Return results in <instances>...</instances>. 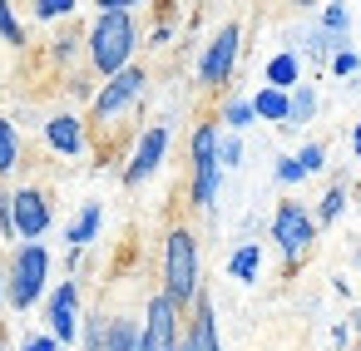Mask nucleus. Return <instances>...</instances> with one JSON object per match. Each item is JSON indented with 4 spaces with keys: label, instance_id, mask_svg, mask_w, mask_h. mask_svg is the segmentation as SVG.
<instances>
[{
    "label": "nucleus",
    "instance_id": "1a4fd4ad",
    "mask_svg": "<svg viewBox=\"0 0 361 351\" xmlns=\"http://www.w3.org/2000/svg\"><path fill=\"white\" fill-rule=\"evenodd\" d=\"M11 223H16V238H25V242L45 238V228H50V203H45V193H40V188L11 193Z\"/></svg>",
    "mask_w": 361,
    "mask_h": 351
},
{
    "label": "nucleus",
    "instance_id": "39448f33",
    "mask_svg": "<svg viewBox=\"0 0 361 351\" xmlns=\"http://www.w3.org/2000/svg\"><path fill=\"white\" fill-rule=\"evenodd\" d=\"M272 242L282 247L287 262H297V257L317 242V223L307 218L302 203H277V213H272Z\"/></svg>",
    "mask_w": 361,
    "mask_h": 351
},
{
    "label": "nucleus",
    "instance_id": "f3484780",
    "mask_svg": "<svg viewBox=\"0 0 361 351\" xmlns=\"http://www.w3.org/2000/svg\"><path fill=\"white\" fill-rule=\"evenodd\" d=\"M104 351H139V321H129V316H109Z\"/></svg>",
    "mask_w": 361,
    "mask_h": 351
},
{
    "label": "nucleus",
    "instance_id": "423d86ee",
    "mask_svg": "<svg viewBox=\"0 0 361 351\" xmlns=\"http://www.w3.org/2000/svg\"><path fill=\"white\" fill-rule=\"evenodd\" d=\"M238 40H243V30L228 20L218 35H213V45L203 50V60H198V85L203 90H223L228 80H233V65H238Z\"/></svg>",
    "mask_w": 361,
    "mask_h": 351
},
{
    "label": "nucleus",
    "instance_id": "ddd939ff",
    "mask_svg": "<svg viewBox=\"0 0 361 351\" xmlns=\"http://www.w3.org/2000/svg\"><path fill=\"white\" fill-rule=\"evenodd\" d=\"M45 139H50L55 154H80V149H85V129H80L75 114H55V119L45 124Z\"/></svg>",
    "mask_w": 361,
    "mask_h": 351
},
{
    "label": "nucleus",
    "instance_id": "f704fd0d",
    "mask_svg": "<svg viewBox=\"0 0 361 351\" xmlns=\"http://www.w3.org/2000/svg\"><path fill=\"white\" fill-rule=\"evenodd\" d=\"M356 326H361V312H356Z\"/></svg>",
    "mask_w": 361,
    "mask_h": 351
},
{
    "label": "nucleus",
    "instance_id": "473e14b6",
    "mask_svg": "<svg viewBox=\"0 0 361 351\" xmlns=\"http://www.w3.org/2000/svg\"><path fill=\"white\" fill-rule=\"evenodd\" d=\"M351 149H356V159H361V124H356V134H351Z\"/></svg>",
    "mask_w": 361,
    "mask_h": 351
},
{
    "label": "nucleus",
    "instance_id": "4be33fe9",
    "mask_svg": "<svg viewBox=\"0 0 361 351\" xmlns=\"http://www.w3.org/2000/svg\"><path fill=\"white\" fill-rule=\"evenodd\" d=\"M104 331H109V316L90 312L85 316V351H104Z\"/></svg>",
    "mask_w": 361,
    "mask_h": 351
},
{
    "label": "nucleus",
    "instance_id": "b1692460",
    "mask_svg": "<svg viewBox=\"0 0 361 351\" xmlns=\"http://www.w3.org/2000/svg\"><path fill=\"white\" fill-rule=\"evenodd\" d=\"M0 35H6L11 45H25V30H20V20H16V11L0 0Z\"/></svg>",
    "mask_w": 361,
    "mask_h": 351
},
{
    "label": "nucleus",
    "instance_id": "c85d7f7f",
    "mask_svg": "<svg viewBox=\"0 0 361 351\" xmlns=\"http://www.w3.org/2000/svg\"><path fill=\"white\" fill-rule=\"evenodd\" d=\"M322 25L341 35V30H346V11H341V6H326V11H322Z\"/></svg>",
    "mask_w": 361,
    "mask_h": 351
},
{
    "label": "nucleus",
    "instance_id": "9b49d317",
    "mask_svg": "<svg viewBox=\"0 0 361 351\" xmlns=\"http://www.w3.org/2000/svg\"><path fill=\"white\" fill-rule=\"evenodd\" d=\"M75 307H80V287H75V282H60L55 297H50V336H55V346L75 341V331H80Z\"/></svg>",
    "mask_w": 361,
    "mask_h": 351
},
{
    "label": "nucleus",
    "instance_id": "6ab92c4d",
    "mask_svg": "<svg viewBox=\"0 0 361 351\" xmlns=\"http://www.w3.org/2000/svg\"><path fill=\"white\" fill-rule=\"evenodd\" d=\"M297 85V55H277L272 65H267V90H292Z\"/></svg>",
    "mask_w": 361,
    "mask_h": 351
},
{
    "label": "nucleus",
    "instance_id": "9d476101",
    "mask_svg": "<svg viewBox=\"0 0 361 351\" xmlns=\"http://www.w3.org/2000/svg\"><path fill=\"white\" fill-rule=\"evenodd\" d=\"M164 154H169V129H164V124H154V129L139 139V149H134V159H129V168H124V183H129V188H139L144 178H154V173H159V164H164Z\"/></svg>",
    "mask_w": 361,
    "mask_h": 351
},
{
    "label": "nucleus",
    "instance_id": "c9c22d12",
    "mask_svg": "<svg viewBox=\"0 0 361 351\" xmlns=\"http://www.w3.org/2000/svg\"><path fill=\"white\" fill-rule=\"evenodd\" d=\"M0 351H6V341H0Z\"/></svg>",
    "mask_w": 361,
    "mask_h": 351
},
{
    "label": "nucleus",
    "instance_id": "5701e85b",
    "mask_svg": "<svg viewBox=\"0 0 361 351\" xmlns=\"http://www.w3.org/2000/svg\"><path fill=\"white\" fill-rule=\"evenodd\" d=\"M297 168H302V178H307V173H322V168H326V149H322V144H307V149L297 154Z\"/></svg>",
    "mask_w": 361,
    "mask_h": 351
},
{
    "label": "nucleus",
    "instance_id": "a211bd4d",
    "mask_svg": "<svg viewBox=\"0 0 361 351\" xmlns=\"http://www.w3.org/2000/svg\"><path fill=\"white\" fill-rule=\"evenodd\" d=\"M257 267H262V252H257V242H243V247L233 252V262H228V272H233L238 282H257Z\"/></svg>",
    "mask_w": 361,
    "mask_h": 351
},
{
    "label": "nucleus",
    "instance_id": "7c9ffc66",
    "mask_svg": "<svg viewBox=\"0 0 361 351\" xmlns=\"http://www.w3.org/2000/svg\"><path fill=\"white\" fill-rule=\"evenodd\" d=\"M331 70H336V75H351V70H356V55H351V50H341V55L331 60Z\"/></svg>",
    "mask_w": 361,
    "mask_h": 351
},
{
    "label": "nucleus",
    "instance_id": "6e6552de",
    "mask_svg": "<svg viewBox=\"0 0 361 351\" xmlns=\"http://www.w3.org/2000/svg\"><path fill=\"white\" fill-rule=\"evenodd\" d=\"M144 85H149V75H144V70H134V65H129V70H119V75L94 94V119H114V114H124V109L144 94Z\"/></svg>",
    "mask_w": 361,
    "mask_h": 351
},
{
    "label": "nucleus",
    "instance_id": "72a5a7b5",
    "mask_svg": "<svg viewBox=\"0 0 361 351\" xmlns=\"http://www.w3.org/2000/svg\"><path fill=\"white\" fill-rule=\"evenodd\" d=\"M0 302H6V272H0Z\"/></svg>",
    "mask_w": 361,
    "mask_h": 351
},
{
    "label": "nucleus",
    "instance_id": "2eb2a0df",
    "mask_svg": "<svg viewBox=\"0 0 361 351\" xmlns=\"http://www.w3.org/2000/svg\"><path fill=\"white\" fill-rule=\"evenodd\" d=\"M312 114H317V94H312V85H297V94H287V124L282 129H302V124H312Z\"/></svg>",
    "mask_w": 361,
    "mask_h": 351
},
{
    "label": "nucleus",
    "instance_id": "412c9836",
    "mask_svg": "<svg viewBox=\"0 0 361 351\" xmlns=\"http://www.w3.org/2000/svg\"><path fill=\"white\" fill-rule=\"evenodd\" d=\"M223 124H228L233 134H243V129L252 124V104H247V99H228V104H223Z\"/></svg>",
    "mask_w": 361,
    "mask_h": 351
},
{
    "label": "nucleus",
    "instance_id": "20e7f679",
    "mask_svg": "<svg viewBox=\"0 0 361 351\" xmlns=\"http://www.w3.org/2000/svg\"><path fill=\"white\" fill-rule=\"evenodd\" d=\"M218 124H198L193 129V208H213L218 203Z\"/></svg>",
    "mask_w": 361,
    "mask_h": 351
},
{
    "label": "nucleus",
    "instance_id": "f8f14e48",
    "mask_svg": "<svg viewBox=\"0 0 361 351\" xmlns=\"http://www.w3.org/2000/svg\"><path fill=\"white\" fill-rule=\"evenodd\" d=\"M193 351H223V341H218V321H213V302L198 292L193 297V326H188V336H183Z\"/></svg>",
    "mask_w": 361,
    "mask_h": 351
},
{
    "label": "nucleus",
    "instance_id": "2f4dec72",
    "mask_svg": "<svg viewBox=\"0 0 361 351\" xmlns=\"http://www.w3.org/2000/svg\"><path fill=\"white\" fill-rule=\"evenodd\" d=\"M25 351H60V346H55V336H30Z\"/></svg>",
    "mask_w": 361,
    "mask_h": 351
},
{
    "label": "nucleus",
    "instance_id": "a878e982",
    "mask_svg": "<svg viewBox=\"0 0 361 351\" xmlns=\"http://www.w3.org/2000/svg\"><path fill=\"white\" fill-rule=\"evenodd\" d=\"M243 164V139H223L218 144V168H238Z\"/></svg>",
    "mask_w": 361,
    "mask_h": 351
},
{
    "label": "nucleus",
    "instance_id": "aec40b11",
    "mask_svg": "<svg viewBox=\"0 0 361 351\" xmlns=\"http://www.w3.org/2000/svg\"><path fill=\"white\" fill-rule=\"evenodd\" d=\"M16 164H20V139H16V124H11V119H0V178H6Z\"/></svg>",
    "mask_w": 361,
    "mask_h": 351
},
{
    "label": "nucleus",
    "instance_id": "f257e3e1",
    "mask_svg": "<svg viewBox=\"0 0 361 351\" xmlns=\"http://www.w3.org/2000/svg\"><path fill=\"white\" fill-rule=\"evenodd\" d=\"M134 50H139L134 16H129V11H119V16H104V11H99V20H94V30H90V65L114 80L119 70H129Z\"/></svg>",
    "mask_w": 361,
    "mask_h": 351
},
{
    "label": "nucleus",
    "instance_id": "0eeeda50",
    "mask_svg": "<svg viewBox=\"0 0 361 351\" xmlns=\"http://www.w3.org/2000/svg\"><path fill=\"white\" fill-rule=\"evenodd\" d=\"M178 346V307L159 292L149 297V316L139 326V351H173Z\"/></svg>",
    "mask_w": 361,
    "mask_h": 351
},
{
    "label": "nucleus",
    "instance_id": "cd10ccee",
    "mask_svg": "<svg viewBox=\"0 0 361 351\" xmlns=\"http://www.w3.org/2000/svg\"><path fill=\"white\" fill-rule=\"evenodd\" d=\"M0 238H16V223H11V193H0Z\"/></svg>",
    "mask_w": 361,
    "mask_h": 351
},
{
    "label": "nucleus",
    "instance_id": "bb28decb",
    "mask_svg": "<svg viewBox=\"0 0 361 351\" xmlns=\"http://www.w3.org/2000/svg\"><path fill=\"white\" fill-rule=\"evenodd\" d=\"M70 11H75V0H40V6H35L40 20H60V16H70Z\"/></svg>",
    "mask_w": 361,
    "mask_h": 351
},
{
    "label": "nucleus",
    "instance_id": "c756f323",
    "mask_svg": "<svg viewBox=\"0 0 361 351\" xmlns=\"http://www.w3.org/2000/svg\"><path fill=\"white\" fill-rule=\"evenodd\" d=\"M277 183H302V168H297V159H277Z\"/></svg>",
    "mask_w": 361,
    "mask_h": 351
},
{
    "label": "nucleus",
    "instance_id": "4468645a",
    "mask_svg": "<svg viewBox=\"0 0 361 351\" xmlns=\"http://www.w3.org/2000/svg\"><path fill=\"white\" fill-rule=\"evenodd\" d=\"M247 104H252V119L287 124V94L282 90H257V99H247Z\"/></svg>",
    "mask_w": 361,
    "mask_h": 351
},
{
    "label": "nucleus",
    "instance_id": "dca6fc26",
    "mask_svg": "<svg viewBox=\"0 0 361 351\" xmlns=\"http://www.w3.org/2000/svg\"><path fill=\"white\" fill-rule=\"evenodd\" d=\"M99 218H104V208H99V203H85V213H80V218H75V228H70V247H75V252H85V247L94 242Z\"/></svg>",
    "mask_w": 361,
    "mask_h": 351
},
{
    "label": "nucleus",
    "instance_id": "f03ea898",
    "mask_svg": "<svg viewBox=\"0 0 361 351\" xmlns=\"http://www.w3.org/2000/svg\"><path fill=\"white\" fill-rule=\"evenodd\" d=\"M45 282H50V252L40 242H20L6 267V302L16 312H30L45 297Z\"/></svg>",
    "mask_w": 361,
    "mask_h": 351
},
{
    "label": "nucleus",
    "instance_id": "393cba45",
    "mask_svg": "<svg viewBox=\"0 0 361 351\" xmlns=\"http://www.w3.org/2000/svg\"><path fill=\"white\" fill-rule=\"evenodd\" d=\"M341 208H346V188L336 183V188H326V198H322V223H336Z\"/></svg>",
    "mask_w": 361,
    "mask_h": 351
},
{
    "label": "nucleus",
    "instance_id": "7ed1b4c3",
    "mask_svg": "<svg viewBox=\"0 0 361 351\" xmlns=\"http://www.w3.org/2000/svg\"><path fill=\"white\" fill-rule=\"evenodd\" d=\"M164 297L173 307H188L198 297V242L188 228H173L164 242Z\"/></svg>",
    "mask_w": 361,
    "mask_h": 351
}]
</instances>
